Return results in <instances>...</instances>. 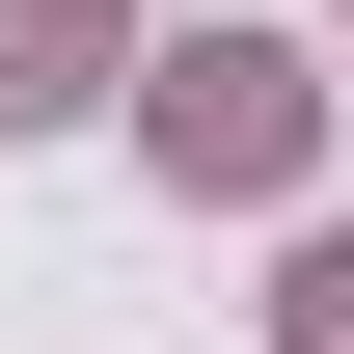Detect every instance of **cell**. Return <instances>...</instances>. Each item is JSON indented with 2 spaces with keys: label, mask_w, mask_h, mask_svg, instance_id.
<instances>
[{
  "label": "cell",
  "mask_w": 354,
  "mask_h": 354,
  "mask_svg": "<svg viewBox=\"0 0 354 354\" xmlns=\"http://www.w3.org/2000/svg\"><path fill=\"white\" fill-rule=\"evenodd\" d=\"M136 136H164L191 191H300V136H327V82H300L272 28H164V55H136Z\"/></svg>",
  "instance_id": "6da1fadb"
},
{
  "label": "cell",
  "mask_w": 354,
  "mask_h": 354,
  "mask_svg": "<svg viewBox=\"0 0 354 354\" xmlns=\"http://www.w3.org/2000/svg\"><path fill=\"white\" fill-rule=\"evenodd\" d=\"M109 82H136V28H109V0H0V136L109 109Z\"/></svg>",
  "instance_id": "7a4b0ae2"
},
{
  "label": "cell",
  "mask_w": 354,
  "mask_h": 354,
  "mask_svg": "<svg viewBox=\"0 0 354 354\" xmlns=\"http://www.w3.org/2000/svg\"><path fill=\"white\" fill-rule=\"evenodd\" d=\"M272 354H354V218H300V245H272Z\"/></svg>",
  "instance_id": "3957f363"
}]
</instances>
